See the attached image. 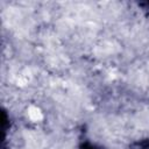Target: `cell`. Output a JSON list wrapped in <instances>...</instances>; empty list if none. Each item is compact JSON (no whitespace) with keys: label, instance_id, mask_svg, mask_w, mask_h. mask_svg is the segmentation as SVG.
<instances>
[{"label":"cell","instance_id":"1","mask_svg":"<svg viewBox=\"0 0 149 149\" xmlns=\"http://www.w3.org/2000/svg\"><path fill=\"white\" fill-rule=\"evenodd\" d=\"M29 118H30L33 121H37V120L41 119V112H40L37 108L33 107V108L30 109V112H29Z\"/></svg>","mask_w":149,"mask_h":149}]
</instances>
